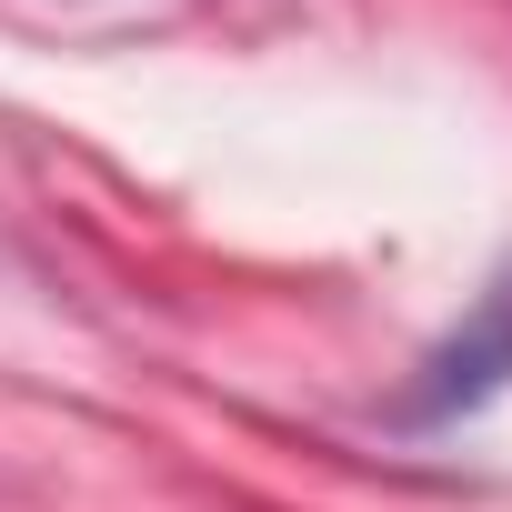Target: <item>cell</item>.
<instances>
[{"instance_id": "obj_1", "label": "cell", "mask_w": 512, "mask_h": 512, "mask_svg": "<svg viewBox=\"0 0 512 512\" xmlns=\"http://www.w3.org/2000/svg\"><path fill=\"white\" fill-rule=\"evenodd\" d=\"M512 382V262L482 282V302L442 332V352L422 362V382H412V402H402V422H452V412H472V402H492Z\"/></svg>"}]
</instances>
